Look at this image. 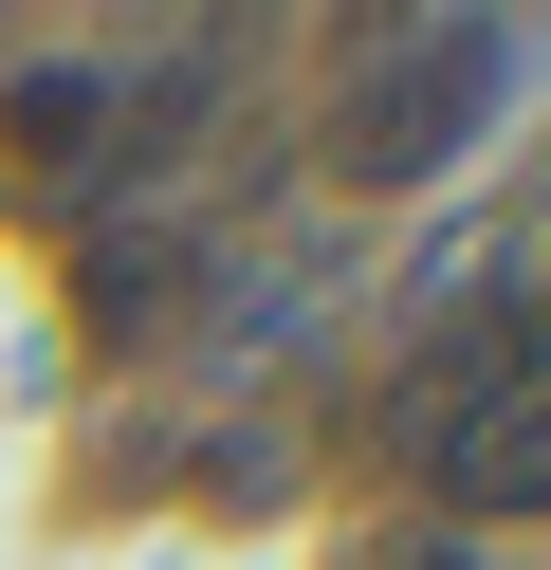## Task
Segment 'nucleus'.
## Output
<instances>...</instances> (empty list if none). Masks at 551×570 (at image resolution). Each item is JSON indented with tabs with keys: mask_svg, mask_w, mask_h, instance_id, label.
Returning <instances> with one entry per match:
<instances>
[{
	"mask_svg": "<svg viewBox=\"0 0 551 570\" xmlns=\"http://www.w3.org/2000/svg\"><path fill=\"white\" fill-rule=\"evenodd\" d=\"M478 129H496V19H423V38H367L350 111H331V185H441Z\"/></svg>",
	"mask_w": 551,
	"mask_h": 570,
	"instance_id": "f257e3e1",
	"label": "nucleus"
},
{
	"mask_svg": "<svg viewBox=\"0 0 551 570\" xmlns=\"http://www.w3.org/2000/svg\"><path fill=\"white\" fill-rule=\"evenodd\" d=\"M441 497H460V515H551V350L441 442Z\"/></svg>",
	"mask_w": 551,
	"mask_h": 570,
	"instance_id": "f03ea898",
	"label": "nucleus"
},
{
	"mask_svg": "<svg viewBox=\"0 0 551 570\" xmlns=\"http://www.w3.org/2000/svg\"><path fill=\"white\" fill-rule=\"evenodd\" d=\"M92 148H110V92L92 75H19L0 92V166H19V185H73Z\"/></svg>",
	"mask_w": 551,
	"mask_h": 570,
	"instance_id": "7ed1b4c3",
	"label": "nucleus"
}]
</instances>
